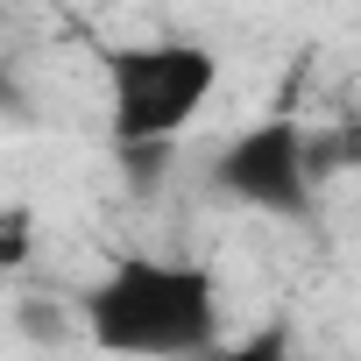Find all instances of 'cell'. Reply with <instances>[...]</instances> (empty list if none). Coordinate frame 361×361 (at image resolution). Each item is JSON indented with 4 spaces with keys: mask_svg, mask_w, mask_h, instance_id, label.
I'll list each match as a JSON object with an SVG mask.
<instances>
[{
    "mask_svg": "<svg viewBox=\"0 0 361 361\" xmlns=\"http://www.w3.org/2000/svg\"><path fill=\"white\" fill-rule=\"evenodd\" d=\"M78 326L114 361H206L227 340V290L192 255L128 248L85 283Z\"/></svg>",
    "mask_w": 361,
    "mask_h": 361,
    "instance_id": "1",
    "label": "cell"
},
{
    "mask_svg": "<svg viewBox=\"0 0 361 361\" xmlns=\"http://www.w3.org/2000/svg\"><path fill=\"white\" fill-rule=\"evenodd\" d=\"M220 50L192 36H135L99 43V85H106V135L121 156L177 149L220 92Z\"/></svg>",
    "mask_w": 361,
    "mask_h": 361,
    "instance_id": "2",
    "label": "cell"
},
{
    "mask_svg": "<svg viewBox=\"0 0 361 361\" xmlns=\"http://www.w3.org/2000/svg\"><path fill=\"white\" fill-rule=\"evenodd\" d=\"M213 192L234 199V206H248V213H269V220H305L312 213V192H319L312 128L290 121V114L248 121L213 156Z\"/></svg>",
    "mask_w": 361,
    "mask_h": 361,
    "instance_id": "3",
    "label": "cell"
},
{
    "mask_svg": "<svg viewBox=\"0 0 361 361\" xmlns=\"http://www.w3.org/2000/svg\"><path fill=\"white\" fill-rule=\"evenodd\" d=\"M36 248V213L29 206H0V269H22Z\"/></svg>",
    "mask_w": 361,
    "mask_h": 361,
    "instance_id": "4",
    "label": "cell"
},
{
    "mask_svg": "<svg viewBox=\"0 0 361 361\" xmlns=\"http://www.w3.org/2000/svg\"><path fill=\"white\" fill-rule=\"evenodd\" d=\"M283 354H290L283 326H262V333H248V340H220L206 361H283Z\"/></svg>",
    "mask_w": 361,
    "mask_h": 361,
    "instance_id": "5",
    "label": "cell"
},
{
    "mask_svg": "<svg viewBox=\"0 0 361 361\" xmlns=\"http://www.w3.org/2000/svg\"><path fill=\"white\" fill-rule=\"evenodd\" d=\"M15 92V78H8V57H0V99H8Z\"/></svg>",
    "mask_w": 361,
    "mask_h": 361,
    "instance_id": "6",
    "label": "cell"
}]
</instances>
